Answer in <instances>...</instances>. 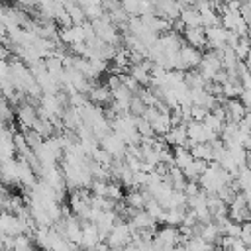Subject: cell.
<instances>
[{
    "instance_id": "obj_1",
    "label": "cell",
    "mask_w": 251,
    "mask_h": 251,
    "mask_svg": "<svg viewBox=\"0 0 251 251\" xmlns=\"http://www.w3.org/2000/svg\"><path fill=\"white\" fill-rule=\"evenodd\" d=\"M131 239H133V233H131V226H129V222L124 220V218H120V220L116 222L114 229L110 231L106 243H108L110 247H116V245H127Z\"/></svg>"
},
{
    "instance_id": "obj_2",
    "label": "cell",
    "mask_w": 251,
    "mask_h": 251,
    "mask_svg": "<svg viewBox=\"0 0 251 251\" xmlns=\"http://www.w3.org/2000/svg\"><path fill=\"white\" fill-rule=\"evenodd\" d=\"M100 147L106 149L114 159H124L126 153H127V143L116 131H110L108 135H104L100 139Z\"/></svg>"
},
{
    "instance_id": "obj_3",
    "label": "cell",
    "mask_w": 251,
    "mask_h": 251,
    "mask_svg": "<svg viewBox=\"0 0 251 251\" xmlns=\"http://www.w3.org/2000/svg\"><path fill=\"white\" fill-rule=\"evenodd\" d=\"M227 29L224 25H212L206 27V37H208V47L216 51H224L227 47Z\"/></svg>"
},
{
    "instance_id": "obj_4",
    "label": "cell",
    "mask_w": 251,
    "mask_h": 251,
    "mask_svg": "<svg viewBox=\"0 0 251 251\" xmlns=\"http://www.w3.org/2000/svg\"><path fill=\"white\" fill-rule=\"evenodd\" d=\"M180 12H182V6L176 0H155V14L161 18H167L173 22L180 18Z\"/></svg>"
},
{
    "instance_id": "obj_5",
    "label": "cell",
    "mask_w": 251,
    "mask_h": 251,
    "mask_svg": "<svg viewBox=\"0 0 251 251\" xmlns=\"http://www.w3.org/2000/svg\"><path fill=\"white\" fill-rule=\"evenodd\" d=\"M178 57H180V63H182V67H184L186 71L198 69V65H200V61H202L200 49H196V47H192V45H188V43H184V45L180 47Z\"/></svg>"
},
{
    "instance_id": "obj_6",
    "label": "cell",
    "mask_w": 251,
    "mask_h": 251,
    "mask_svg": "<svg viewBox=\"0 0 251 251\" xmlns=\"http://www.w3.org/2000/svg\"><path fill=\"white\" fill-rule=\"evenodd\" d=\"M88 100L92 104H98V106H110L114 96H112V90L104 82H94L90 92H88Z\"/></svg>"
},
{
    "instance_id": "obj_7",
    "label": "cell",
    "mask_w": 251,
    "mask_h": 251,
    "mask_svg": "<svg viewBox=\"0 0 251 251\" xmlns=\"http://www.w3.org/2000/svg\"><path fill=\"white\" fill-rule=\"evenodd\" d=\"M224 108H226L227 122H235V124H239L243 120V116L249 112L247 106L241 102V98H227L226 104H224Z\"/></svg>"
},
{
    "instance_id": "obj_8",
    "label": "cell",
    "mask_w": 251,
    "mask_h": 251,
    "mask_svg": "<svg viewBox=\"0 0 251 251\" xmlns=\"http://www.w3.org/2000/svg\"><path fill=\"white\" fill-rule=\"evenodd\" d=\"M184 35V41L196 49H202V47H208V37H206V27L204 25H196V27H186L182 31Z\"/></svg>"
},
{
    "instance_id": "obj_9",
    "label": "cell",
    "mask_w": 251,
    "mask_h": 251,
    "mask_svg": "<svg viewBox=\"0 0 251 251\" xmlns=\"http://www.w3.org/2000/svg\"><path fill=\"white\" fill-rule=\"evenodd\" d=\"M173 155H175V165H176L178 169H182V171H184V169L194 161V157H192L190 149H188V147H182V145L173 147Z\"/></svg>"
},
{
    "instance_id": "obj_10",
    "label": "cell",
    "mask_w": 251,
    "mask_h": 251,
    "mask_svg": "<svg viewBox=\"0 0 251 251\" xmlns=\"http://www.w3.org/2000/svg\"><path fill=\"white\" fill-rule=\"evenodd\" d=\"M188 208H169L165 210V216H163V224L165 226H182V220H184V214H186Z\"/></svg>"
},
{
    "instance_id": "obj_11",
    "label": "cell",
    "mask_w": 251,
    "mask_h": 251,
    "mask_svg": "<svg viewBox=\"0 0 251 251\" xmlns=\"http://www.w3.org/2000/svg\"><path fill=\"white\" fill-rule=\"evenodd\" d=\"M180 20L184 22L186 27L202 25V14H200L194 6H190V8H182V12H180Z\"/></svg>"
},
{
    "instance_id": "obj_12",
    "label": "cell",
    "mask_w": 251,
    "mask_h": 251,
    "mask_svg": "<svg viewBox=\"0 0 251 251\" xmlns=\"http://www.w3.org/2000/svg\"><path fill=\"white\" fill-rule=\"evenodd\" d=\"M190 153L194 159H204V161H214V151H212V143H194L190 147Z\"/></svg>"
},
{
    "instance_id": "obj_13",
    "label": "cell",
    "mask_w": 251,
    "mask_h": 251,
    "mask_svg": "<svg viewBox=\"0 0 251 251\" xmlns=\"http://www.w3.org/2000/svg\"><path fill=\"white\" fill-rule=\"evenodd\" d=\"M226 118H220L218 114H214V112H210L208 116H206V120H204V124L212 129V131H216L218 135H222V131H224V127H226Z\"/></svg>"
},
{
    "instance_id": "obj_14",
    "label": "cell",
    "mask_w": 251,
    "mask_h": 251,
    "mask_svg": "<svg viewBox=\"0 0 251 251\" xmlns=\"http://www.w3.org/2000/svg\"><path fill=\"white\" fill-rule=\"evenodd\" d=\"M33 243H35V241H33L27 233L16 235V237H14V247H12V251H35Z\"/></svg>"
},
{
    "instance_id": "obj_15",
    "label": "cell",
    "mask_w": 251,
    "mask_h": 251,
    "mask_svg": "<svg viewBox=\"0 0 251 251\" xmlns=\"http://www.w3.org/2000/svg\"><path fill=\"white\" fill-rule=\"evenodd\" d=\"M235 182L239 186V190H249L251 188V165H245L239 169L237 176H235Z\"/></svg>"
},
{
    "instance_id": "obj_16",
    "label": "cell",
    "mask_w": 251,
    "mask_h": 251,
    "mask_svg": "<svg viewBox=\"0 0 251 251\" xmlns=\"http://www.w3.org/2000/svg\"><path fill=\"white\" fill-rule=\"evenodd\" d=\"M145 210L149 212V216H153L157 222H161L163 224V216H165V208H163V204L161 202H157L155 198H151L147 204H145Z\"/></svg>"
},
{
    "instance_id": "obj_17",
    "label": "cell",
    "mask_w": 251,
    "mask_h": 251,
    "mask_svg": "<svg viewBox=\"0 0 251 251\" xmlns=\"http://www.w3.org/2000/svg\"><path fill=\"white\" fill-rule=\"evenodd\" d=\"M145 110H147L145 102L141 100V96H139V94H135V96L131 98V106H129V112H131L133 116H143V114H145Z\"/></svg>"
},
{
    "instance_id": "obj_18",
    "label": "cell",
    "mask_w": 251,
    "mask_h": 251,
    "mask_svg": "<svg viewBox=\"0 0 251 251\" xmlns=\"http://www.w3.org/2000/svg\"><path fill=\"white\" fill-rule=\"evenodd\" d=\"M122 8L129 16H139L141 14V0H122Z\"/></svg>"
},
{
    "instance_id": "obj_19",
    "label": "cell",
    "mask_w": 251,
    "mask_h": 251,
    "mask_svg": "<svg viewBox=\"0 0 251 251\" xmlns=\"http://www.w3.org/2000/svg\"><path fill=\"white\" fill-rule=\"evenodd\" d=\"M208 114H210V110L204 106H190V118L196 122H204Z\"/></svg>"
},
{
    "instance_id": "obj_20",
    "label": "cell",
    "mask_w": 251,
    "mask_h": 251,
    "mask_svg": "<svg viewBox=\"0 0 251 251\" xmlns=\"http://www.w3.org/2000/svg\"><path fill=\"white\" fill-rule=\"evenodd\" d=\"M239 239L249 247L251 245V222H243L241 224V235H239Z\"/></svg>"
},
{
    "instance_id": "obj_21",
    "label": "cell",
    "mask_w": 251,
    "mask_h": 251,
    "mask_svg": "<svg viewBox=\"0 0 251 251\" xmlns=\"http://www.w3.org/2000/svg\"><path fill=\"white\" fill-rule=\"evenodd\" d=\"M239 129H241V133L247 137V135H251V112H247L245 116H243V120L239 122Z\"/></svg>"
},
{
    "instance_id": "obj_22",
    "label": "cell",
    "mask_w": 251,
    "mask_h": 251,
    "mask_svg": "<svg viewBox=\"0 0 251 251\" xmlns=\"http://www.w3.org/2000/svg\"><path fill=\"white\" fill-rule=\"evenodd\" d=\"M176 2H178L182 8H190V6H194V4H196V0H176Z\"/></svg>"
},
{
    "instance_id": "obj_23",
    "label": "cell",
    "mask_w": 251,
    "mask_h": 251,
    "mask_svg": "<svg viewBox=\"0 0 251 251\" xmlns=\"http://www.w3.org/2000/svg\"><path fill=\"white\" fill-rule=\"evenodd\" d=\"M243 147H245L247 151H251V135H247V137L243 139Z\"/></svg>"
},
{
    "instance_id": "obj_24",
    "label": "cell",
    "mask_w": 251,
    "mask_h": 251,
    "mask_svg": "<svg viewBox=\"0 0 251 251\" xmlns=\"http://www.w3.org/2000/svg\"><path fill=\"white\" fill-rule=\"evenodd\" d=\"M245 65H247V69H249V73H251V51H249V55H247V59H245Z\"/></svg>"
},
{
    "instance_id": "obj_25",
    "label": "cell",
    "mask_w": 251,
    "mask_h": 251,
    "mask_svg": "<svg viewBox=\"0 0 251 251\" xmlns=\"http://www.w3.org/2000/svg\"><path fill=\"white\" fill-rule=\"evenodd\" d=\"M112 251H127V249H126V245H116V247H112Z\"/></svg>"
},
{
    "instance_id": "obj_26",
    "label": "cell",
    "mask_w": 251,
    "mask_h": 251,
    "mask_svg": "<svg viewBox=\"0 0 251 251\" xmlns=\"http://www.w3.org/2000/svg\"><path fill=\"white\" fill-rule=\"evenodd\" d=\"M249 222H251V220H249Z\"/></svg>"
}]
</instances>
